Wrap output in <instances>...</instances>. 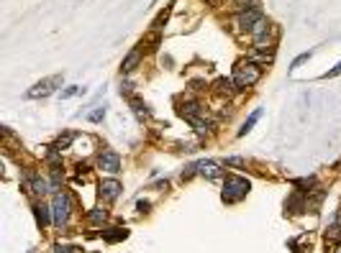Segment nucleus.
Instances as JSON below:
<instances>
[{"label":"nucleus","instance_id":"nucleus-16","mask_svg":"<svg viewBox=\"0 0 341 253\" xmlns=\"http://www.w3.org/2000/svg\"><path fill=\"white\" fill-rule=\"evenodd\" d=\"M139 59H141V49H133L126 59H123V64H121V69L123 72H131V69H136V64H139Z\"/></svg>","mask_w":341,"mask_h":253},{"label":"nucleus","instance_id":"nucleus-17","mask_svg":"<svg viewBox=\"0 0 341 253\" xmlns=\"http://www.w3.org/2000/svg\"><path fill=\"white\" fill-rule=\"evenodd\" d=\"M259 118H262V108H257V110H254V113H252V115H249V118L244 120V125L239 128V136H246V133H249V131L254 128V123H257Z\"/></svg>","mask_w":341,"mask_h":253},{"label":"nucleus","instance_id":"nucleus-1","mask_svg":"<svg viewBox=\"0 0 341 253\" xmlns=\"http://www.w3.org/2000/svg\"><path fill=\"white\" fill-rule=\"evenodd\" d=\"M259 77H262V67L259 64H254V62H239L236 67H234V85L239 87V90H246V87H254L257 82H259Z\"/></svg>","mask_w":341,"mask_h":253},{"label":"nucleus","instance_id":"nucleus-28","mask_svg":"<svg viewBox=\"0 0 341 253\" xmlns=\"http://www.w3.org/2000/svg\"><path fill=\"white\" fill-rule=\"evenodd\" d=\"M338 74H341V62H338L333 69H328V72L323 74V80H333V77H338Z\"/></svg>","mask_w":341,"mask_h":253},{"label":"nucleus","instance_id":"nucleus-18","mask_svg":"<svg viewBox=\"0 0 341 253\" xmlns=\"http://www.w3.org/2000/svg\"><path fill=\"white\" fill-rule=\"evenodd\" d=\"M213 87H216V92H221V95H231L236 85H234L231 80H223V77H218V80L213 82Z\"/></svg>","mask_w":341,"mask_h":253},{"label":"nucleus","instance_id":"nucleus-10","mask_svg":"<svg viewBox=\"0 0 341 253\" xmlns=\"http://www.w3.org/2000/svg\"><path fill=\"white\" fill-rule=\"evenodd\" d=\"M128 105H131V110L136 113V118H139V120H149V118H151V110L146 108V103H144L141 97L131 95V97H128Z\"/></svg>","mask_w":341,"mask_h":253},{"label":"nucleus","instance_id":"nucleus-15","mask_svg":"<svg viewBox=\"0 0 341 253\" xmlns=\"http://www.w3.org/2000/svg\"><path fill=\"white\" fill-rule=\"evenodd\" d=\"M272 52H259V49H252V54L246 57L249 62H254V64H267V62H272Z\"/></svg>","mask_w":341,"mask_h":253},{"label":"nucleus","instance_id":"nucleus-20","mask_svg":"<svg viewBox=\"0 0 341 253\" xmlns=\"http://www.w3.org/2000/svg\"><path fill=\"white\" fill-rule=\"evenodd\" d=\"M103 235H105V240H108V243H116V240H123L128 233H126L123 227H108Z\"/></svg>","mask_w":341,"mask_h":253},{"label":"nucleus","instance_id":"nucleus-26","mask_svg":"<svg viewBox=\"0 0 341 253\" xmlns=\"http://www.w3.org/2000/svg\"><path fill=\"white\" fill-rule=\"evenodd\" d=\"M234 6H236L239 11H246V8L257 6V0H234Z\"/></svg>","mask_w":341,"mask_h":253},{"label":"nucleus","instance_id":"nucleus-21","mask_svg":"<svg viewBox=\"0 0 341 253\" xmlns=\"http://www.w3.org/2000/svg\"><path fill=\"white\" fill-rule=\"evenodd\" d=\"M72 141H75V133H67V136H64V138H59V141H57L52 148H54V151H64V148H67Z\"/></svg>","mask_w":341,"mask_h":253},{"label":"nucleus","instance_id":"nucleus-9","mask_svg":"<svg viewBox=\"0 0 341 253\" xmlns=\"http://www.w3.org/2000/svg\"><path fill=\"white\" fill-rule=\"evenodd\" d=\"M34 215H36V222H39L41 230H44L49 222H54V217H52V207L44 205V202H36V205H34Z\"/></svg>","mask_w":341,"mask_h":253},{"label":"nucleus","instance_id":"nucleus-23","mask_svg":"<svg viewBox=\"0 0 341 253\" xmlns=\"http://www.w3.org/2000/svg\"><path fill=\"white\" fill-rule=\"evenodd\" d=\"M80 92H82V87H77V85H75V87L62 90V92H59V97H62V100H70V97H75V95H80Z\"/></svg>","mask_w":341,"mask_h":253},{"label":"nucleus","instance_id":"nucleus-29","mask_svg":"<svg viewBox=\"0 0 341 253\" xmlns=\"http://www.w3.org/2000/svg\"><path fill=\"white\" fill-rule=\"evenodd\" d=\"M226 166H246V161L239 159V156H234V159H226Z\"/></svg>","mask_w":341,"mask_h":253},{"label":"nucleus","instance_id":"nucleus-6","mask_svg":"<svg viewBox=\"0 0 341 253\" xmlns=\"http://www.w3.org/2000/svg\"><path fill=\"white\" fill-rule=\"evenodd\" d=\"M57 85H62V74H54V77H47V80H41V82H36L29 92H26V97L29 100H39V97H49L54 90H57Z\"/></svg>","mask_w":341,"mask_h":253},{"label":"nucleus","instance_id":"nucleus-5","mask_svg":"<svg viewBox=\"0 0 341 253\" xmlns=\"http://www.w3.org/2000/svg\"><path fill=\"white\" fill-rule=\"evenodd\" d=\"M264 21V11L259 8V6H252V8H246V11H241L239 16H236V26L241 29V31H254L259 23Z\"/></svg>","mask_w":341,"mask_h":253},{"label":"nucleus","instance_id":"nucleus-11","mask_svg":"<svg viewBox=\"0 0 341 253\" xmlns=\"http://www.w3.org/2000/svg\"><path fill=\"white\" fill-rule=\"evenodd\" d=\"M198 174H203L206 179H218L221 176V166L216 161H200L198 164Z\"/></svg>","mask_w":341,"mask_h":253},{"label":"nucleus","instance_id":"nucleus-31","mask_svg":"<svg viewBox=\"0 0 341 253\" xmlns=\"http://www.w3.org/2000/svg\"><path fill=\"white\" fill-rule=\"evenodd\" d=\"M331 253H341V245H333V250Z\"/></svg>","mask_w":341,"mask_h":253},{"label":"nucleus","instance_id":"nucleus-2","mask_svg":"<svg viewBox=\"0 0 341 253\" xmlns=\"http://www.w3.org/2000/svg\"><path fill=\"white\" fill-rule=\"evenodd\" d=\"M249 189H252V182L249 179H244V176H226V182H223V202H239V199H244L246 194H249Z\"/></svg>","mask_w":341,"mask_h":253},{"label":"nucleus","instance_id":"nucleus-13","mask_svg":"<svg viewBox=\"0 0 341 253\" xmlns=\"http://www.w3.org/2000/svg\"><path fill=\"white\" fill-rule=\"evenodd\" d=\"M188 123H190V125H193V128H195L200 136H211V133H213V123H211L208 118H203V115H198V118H190Z\"/></svg>","mask_w":341,"mask_h":253},{"label":"nucleus","instance_id":"nucleus-24","mask_svg":"<svg viewBox=\"0 0 341 253\" xmlns=\"http://www.w3.org/2000/svg\"><path fill=\"white\" fill-rule=\"evenodd\" d=\"M310 57H313V52H305V54H300V57H298V59L292 62V67H290V72H295V69H298V67H300L303 62H308Z\"/></svg>","mask_w":341,"mask_h":253},{"label":"nucleus","instance_id":"nucleus-30","mask_svg":"<svg viewBox=\"0 0 341 253\" xmlns=\"http://www.w3.org/2000/svg\"><path fill=\"white\" fill-rule=\"evenodd\" d=\"M136 207H139V212H146V210H149V202H144V199H139V205H136Z\"/></svg>","mask_w":341,"mask_h":253},{"label":"nucleus","instance_id":"nucleus-7","mask_svg":"<svg viewBox=\"0 0 341 253\" xmlns=\"http://www.w3.org/2000/svg\"><path fill=\"white\" fill-rule=\"evenodd\" d=\"M98 166H100L103 171H108V174H118V171H121V156H118L116 151H103V154L98 156Z\"/></svg>","mask_w":341,"mask_h":253},{"label":"nucleus","instance_id":"nucleus-32","mask_svg":"<svg viewBox=\"0 0 341 253\" xmlns=\"http://www.w3.org/2000/svg\"><path fill=\"white\" fill-rule=\"evenodd\" d=\"M29 253H34V250H29Z\"/></svg>","mask_w":341,"mask_h":253},{"label":"nucleus","instance_id":"nucleus-14","mask_svg":"<svg viewBox=\"0 0 341 253\" xmlns=\"http://www.w3.org/2000/svg\"><path fill=\"white\" fill-rule=\"evenodd\" d=\"M26 187H29V192H34V194H39V197L49 192V182H47V179H41V176L29 179V182H26Z\"/></svg>","mask_w":341,"mask_h":253},{"label":"nucleus","instance_id":"nucleus-19","mask_svg":"<svg viewBox=\"0 0 341 253\" xmlns=\"http://www.w3.org/2000/svg\"><path fill=\"white\" fill-rule=\"evenodd\" d=\"M285 207H287L290 212H303V210H305V202H303L300 194H292V197L285 202Z\"/></svg>","mask_w":341,"mask_h":253},{"label":"nucleus","instance_id":"nucleus-3","mask_svg":"<svg viewBox=\"0 0 341 253\" xmlns=\"http://www.w3.org/2000/svg\"><path fill=\"white\" fill-rule=\"evenodd\" d=\"M52 212H54V225H57V227H67V222H70V212H72V199H70L67 192H54Z\"/></svg>","mask_w":341,"mask_h":253},{"label":"nucleus","instance_id":"nucleus-25","mask_svg":"<svg viewBox=\"0 0 341 253\" xmlns=\"http://www.w3.org/2000/svg\"><path fill=\"white\" fill-rule=\"evenodd\" d=\"M93 222H103L105 220V210H90V215H87Z\"/></svg>","mask_w":341,"mask_h":253},{"label":"nucleus","instance_id":"nucleus-27","mask_svg":"<svg viewBox=\"0 0 341 253\" xmlns=\"http://www.w3.org/2000/svg\"><path fill=\"white\" fill-rule=\"evenodd\" d=\"M57 253H80V248H75V245H62V243H57Z\"/></svg>","mask_w":341,"mask_h":253},{"label":"nucleus","instance_id":"nucleus-22","mask_svg":"<svg viewBox=\"0 0 341 253\" xmlns=\"http://www.w3.org/2000/svg\"><path fill=\"white\" fill-rule=\"evenodd\" d=\"M103 118H105V108H103V105H98V108L87 115V120H90V123H100Z\"/></svg>","mask_w":341,"mask_h":253},{"label":"nucleus","instance_id":"nucleus-4","mask_svg":"<svg viewBox=\"0 0 341 253\" xmlns=\"http://www.w3.org/2000/svg\"><path fill=\"white\" fill-rule=\"evenodd\" d=\"M275 36H277V29L272 23H267V18L252 31V39H254V46L252 49H259V52H267V46L275 44Z\"/></svg>","mask_w":341,"mask_h":253},{"label":"nucleus","instance_id":"nucleus-8","mask_svg":"<svg viewBox=\"0 0 341 253\" xmlns=\"http://www.w3.org/2000/svg\"><path fill=\"white\" fill-rule=\"evenodd\" d=\"M121 182L118 179H103L100 184H98V192H100V197L105 199V202H113L118 194H121Z\"/></svg>","mask_w":341,"mask_h":253},{"label":"nucleus","instance_id":"nucleus-12","mask_svg":"<svg viewBox=\"0 0 341 253\" xmlns=\"http://www.w3.org/2000/svg\"><path fill=\"white\" fill-rule=\"evenodd\" d=\"M177 113H180L185 120H190V118L203 115V108H200V103H183V105L177 108Z\"/></svg>","mask_w":341,"mask_h":253}]
</instances>
